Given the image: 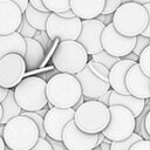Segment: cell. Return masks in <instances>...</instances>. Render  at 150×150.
Returning a JSON list of instances; mask_svg holds the SVG:
<instances>
[{
    "instance_id": "8992f818",
    "label": "cell",
    "mask_w": 150,
    "mask_h": 150,
    "mask_svg": "<svg viewBox=\"0 0 150 150\" xmlns=\"http://www.w3.org/2000/svg\"><path fill=\"white\" fill-rule=\"evenodd\" d=\"M52 62L60 73L76 75L88 64L89 55L77 41H64L57 45Z\"/></svg>"
},
{
    "instance_id": "7dc6e473",
    "label": "cell",
    "mask_w": 150,
    "mask_h": 150,
    "mask_svg": "<svg viewBox=\"0 0 150 150\" xmlns=\"http://www.w3.org/2000/svg\"><path fill=\"white\" fill-rule=\"evenodd\" d=\"M4 130H5V125L0 124V136H1V137L4 136Z\"/></svg>"
},
{
    "instance_id": "f907efd6",
    "label": "cell",
    "mask_w": 150,
    "mask_h": 150,
    "mask_svg": "<svg viewBox=\"0 0 150 150\" xmlns=\"http://www.w3.org/2000/svg\"><path fill=\"white\" fill-rule=\"evenodd\" d=\"M9 150H11V149H9Z\"/></svg>"
},
{
    "instance_id": "f35d334b",
    "label": "cell",
    "mask_w": 150,
    "mask_h": 150,
    "mask_svg": "<svg viewBox=\"0 0 150 150\" xmlns=\"http://www.w3.org/2000/svg\"><path fill=\"white\" fill-rule=\"evenodd\" d=\"M110 95H111V89H110V90H109L108 93H105V94H104L103 96H101V97H98V98H97V101L109 107V100H110Z\"/></svg>"
},
{
    "instance_id": "6da1fadb",
    "label": "cell",
    "mask_w": 150,
    "mask_h": 150,
    "mask_svg": "<svg viewBox=\"0 0 150 150\" xmlns=\"http://www.w3.org/2000/svg\"><path fill=\"white\" fill-rule=\"evenodd\" d=\"M47 98L50 108H74L82 97V89L75 75L57 73L47 81Z\"/></svg>"
},
{
    "instance_id": "d6986e66",
    "label": "cell",
    "mask_w": 150,
    "mask_h": 150,
    "mask_svg": "<svg viewBox=\"0 0 150 150\" xmlns=\"http://www.w3.org/2000/svg\"><path fill=\"white\" fill-rule=\"evenodd\" d=\"M9 54H18L22 57L26 54V40L18 32L0 35V60Z\"/></svg>"
},
{
    "instance_id": "c3c4849f",
    "label": "cell",
    "mask_w": 150,
    "mask_h": 150,
    "mask_svg": "<svg viewBox=\"0 0 150 150\" xmlns=\"http://www.w3.org/2000/svg\"><path fill=\"white\" fill-rule=\"evenodd\" d=\"M1 120H2V105L0 103V124H1Z\"/></svg>"
},
{
    "instance_id": "5b68a950",
    "label": "cell",
    "mask_w": 150,
    "mask_h": 150,
    "mask_svg": "<svg viewBox=\"0 0 150 150\" xmlns=\"http://www.w3.org/2000/svg\"><path fill=\"white\" fill-rule=\"evenodd\" d=\"M110 122L109 107L97 100L86 101L75 110L74 123L76 127L89 135H98L104 131Z\"/></svg>"
},
{
    "instance_id": "277c9868",
    "label": "cell",
    "mask_w": 150,
    "mask_h": 150,
    "mask_svg": "<svg viewBox=\"0 0 150 150\" xmlns=\"http://www.w3.org/2000/svg\"><path fill=\"white\" fill-rule=\"evenodd\" d=\"M47 82L39 76L25 77L15 88L14 97L22 111L36 112L48 104Z\"/></svg>"
},
{
    "instance_id": "d4e9b609",
    "label": "cell",
    "mask_w": 150,
    "mask_h": 150,
    "mask_svg": "<svg viewBox=\"0 0 150 150\" xmlns=\"http://www.w3.org/2000/svg\"><path fill=\"white\" fill-rule=\"evenodd\" d=\"M90 60H93V61H95V62H97V63H101L102 66H104L107 69H111L117 62H120L122 59H120V57H115V56H111L110 54H108L107 52H104V50H102V52H100V53H97V54H95V55H93L91 56V59Z\"/></svg>"
},
{
    "instance_id": "cb8c5ba5",
    "label": "cell",
    "mask_w": 150,
    "mask_h": 150,
    "mask_svg": "<svg viewBox=\"0 0 150 150\" xmlns=\"http://www.w3.org/2000/svg\"><path fill=\"white\" fill-rule=\"evenodd\" d=\"M48 12L54 14H62L70 9V0H42Z\"/></svg>"
},
{
    "instance_id": "7bdbcfd3",
    "label": "cell",
    "mask_w": 150,
    "mask_h": 150,
    "mask_svg": "<svg viewBox=\"0 0 150 150\" xmlns=\"http://www.w3.org/2000/svg\"><path fill=\"white\" fill-rule=\"evenodd\" d=\"M124 59H125V60H130V61H134V62H137V63H138L139 56H137V55H136V54H134V53H130V54H129V55H127Z\"/></svg>"
},
{
    "instance_id": "7a4b0ae2",
    "label": "cell",
    "mask_w": 150,
    "mask_h": 150,
    "mask_svg": "<svg viewBox=\"0 0 150 150\" xmlns=\"http://www.w3.org/2000/svg\"><path fill=\"white\" fill-rule=\"evenodd\" d=\"M149 15L145 7L137 1L123 2L114 13L112 25L117 33L127 38H137L146 29Z\"/></svg>"
},
{
    "instance_id": "603a6c76",
    "label": "cell",
    "mask_w": 150,
    "mask_h": 150,
    "mask_svg": "<svg viewBox=\"0 0 150 150\" xmlns=\"http://www.w3.org/2000/svg\"><path fill=\"white\" fill-rule=\"evenodd\" d=\"M52 13H43V12H40V11H36L34 7H32L30 5L27 7L26 12H25V16L27 19V21L29 22L30 26H33L36 30L39 32H42V30H46V27H47V21L49 19Z\"/></svg>"
},
{
    "instance_id": "e575fe53",
    "label": "cell",
    "mask_w": 150,
    "mask_h": 150,
    "mask_svg": "<svg viewBox=\"0 0 150 150\" xmlns=\"http://www.w3.org/2000/svg\"><path fill=\"white\" fill-rule=\"evenodd\" d=\"M130 150H150V141L142 139L137 143H135Z\"/></svg>"
},
{
    "instance_id": "ba28073f",
    "label": "cell",
    "mask_w": 150,
    "mask_h": 150,
    "mask_svg": "<svg viewBox=\"0 0 150 150\" xmlns=\"http://www.w3.org/2000/svg\"><path fill=\"white\" fill-rule=\"evenodd\" d=\"M82 28V20L79 18L63 19L57 14L52 13L48 21L46 32L49 39L53 41L57 39L60 42L77 41Z\"/></svg>"
},
{
    "instance_id": "d6a6232c",
    "label": "cell",
    "mask_w": 150,
    "mask_h": 150,
    "mask_svg": "<svg viewBox=\"0 0 150 150\" xmlns=\"http://www.w3.org/2000/svg\"><path fill=\"white\" fill-rule=\"evenodd\" d=\"M30 150H53L50 143L46 139V138H40L38 141V143L35 144V146Z\"/></svg>"
},
{
    "instance_id": "4316f807",
    "label": "cell",
    "mask_w": 150,
    "mask_h": 150,
    "mask_svg": "<svg viewBox=\"0 0 150 150\" xmlns=\"http://www.w3.org/2000/svg\"><path fill=\"white\" fill-rule=\"evenodd\" d=\"M23 39H34V36H35V34H36V29L33 27V26H30L29 25V22L27 21V19H26V16H25V14H23V16H22V22H21V25H20V27H19V29L16 30Z\"/></svg>"
},
{
    "instance_id": "ab89813d",
    "label": "cell",
    "mask_w": 150,
    "mask_h": 150,
    "mask_svg": "<svg viewBox=\"0 0 150 150\" xmlns=\"http://www.w3.org/2000/svg\"><path fill=\"white\" fill-rule=\"evenodd\" d=\"M144 127H145V130H146V132H148V135L150 136V110L146 112V115H145V117H144Z\"/></svg>"
},
{
    "instance_id": "74e56055",
    "label": "cell",
    "mask_w": 150,
    "mask_h": 150,
    "mask_svg": "<svg viewBox=\"0 0 150 150\" xmlns=\"http://www.w3.org/2000/svg\"><path fill=\"white\" fill-rule=\"evenodd\" d=\"M112 16H114V14L112 15H103V14H101L97 18V20L101 21L102 23H104V26H108V25L112 23Z\"/></svg>"
},
{
    "instance_id": "7c38bea8",
    "label": "cell",
    "mask_w": 150,
    "mask_h": 150,
    "mask_svg": "<svg viewBox=\"0 0 150 150\" xmlns=\"http://www.w3.org/2000/svg\"><path fill=\"white\" fill-rule=\"evenodd\" d=\"M105 26L97 19L94 20H82L81 34L77 42L83 46L88 55L93 56L103 50L102 47V34Z\"/></svg>"
},
{
    "instance_id": "60d3db41",
    "label": "cell",
    "mask_w": 150,
    "mask_h": 150,
    "mask_svg": "<svg viewBox=\"0 0 150 150\" xmlns=\"http://www.w3.org/2000/svg\"><path fill=\"white\" fill-rule=\"evenodd\" d=\"M60 16L63 18V19H73V18H76L75 14H74V12H73L71 9H69V11H67V12L60 14Z\"/></svg>"
},
{
    "instance_id": "ac0fdd59",
    "label": "cell",
    "mask_w": 150,
    "mask_h": 150,
    "mask_svg": "<svg viewBox=\"0 0 150 150\" xmlns=\"http://www.w3.org/2000/svg\"><path fill=\"white\" fill-rule=\"evenodd\" d=\"M137 62L122 59L120 62H117L109 71V84L111 90L116 91L117 94L122 95H129L127 87H125V76L128 70Z\"/></svg>"
},
{
    "instance_id": "83f0119b",
    "label": "cell",
    "mask_w": 150,
    "mask_h": 150,
    "mask_svg": "<svg viewBox=\"0 0 150 150\" xmlns=\"http://www.w3.org/2000/svg\"><path fill=\"white\" fill-rule=\"evenodd\" d=\"M138 64L141 67V70L148 76L150 77V45L142 52V54L139 55V60H138Z\"/></svg>"
},
{
    "instance_id": "7402d4cb",
    "label": "cell",
    "mask_w": 150,
    "mask_h": 150,
    "mask_svg": "<svg viewBox=\"0 0 150 150\" xmlns=\"http://www.w3.org/2000/svg\"><path fill=\"white\" fill-rule=\"evenodd\" d=\"M1 105H2V120H1L2 125H5L11 120H13L22 114V109L16 103L15 97H14V90H12V89L8 91L7 97L1 102Z\"/></svg>"
},
{
    "instance_id": "b9f144b4",
    "label": "cell",
    "mask_w": 150,
    "mask_h": 150,
    "mask_svg": "<svg viewBox=\"0 0 150 150\" xmlns=\"http://www.w3.org/2000/svg\"><path fill=\"white\" fill-rule=\"evenodd\" d=\"M8 89H5V88H2L1 86H0V103L7 97V95H8Z\"/></svg>"
},
{
    "instance_id": "f1b7e54d",
    "label": "cell",
    "mask_w": 150,
    "mask_h": 150,
    "mask_svg": "<svg viewBox=\"0 0 150 150\" xmlns=\"http://www.w3.org/2000/svg\"><path fill=\"white\" fill-rule=\"evenodd\" d=\"M122 4H123V1H121V0H105L102 14L103 15H112L120 8V6Z\"/></svg>"
},
{
    "instance_id": "484cf974",
    "label": "cell",
    "mask_w": 150,
    "mask_h": 150,
    "mask_svg": "<svg viewBox=\"0 0 150 150\" xmlns=\"http://www.w3.org/2000/svg\"><path fill=\"white\" fill-rule=\"evenodd\" d=\"M143 139V137L139 135V134H132L129 138H127V139H124V141H120V142H112L111 143V145H110V150H130L131 149V146L135 144V143H137V142H139V141H142Z\"/></svg>"
},
{
    "instance_id": "1f68e13d",
    "label": "cell",
    "mask_w": 150,
    "mask_h": 150,
    "mask_svg": "<svg viewBox=\"0 0 150 150\" xmlns=\"http://www.w3.org/2000/svg\"><path fill=\"white\" fill-rule=\"evenodd\" d=\"M138 4H141V5H143L144 7H145V9H146V12H148V15H149V22H148V27H146V29L143 32V36L144 38H148V39H150V0H141V1H137Z\"/></svg>"
},
{
    "instance_id": "ee69618b",
    "label": "cell",
    "mask_w": 150,
    "mask_h": 150,
    "mask_svg": "<svg viewBox=\"0 0 150 150\" xmlns=\"http://www.w3.org/2000/svg\"><path fill=\"white\" fill-rule=\"evenodd\" d=\"M48 110H49V109L46 107V108H43V109H41V110L36 111V114H38L39 116H41V117H43V118H45V116H46V114L48 112Z\"/></svg>"
},
{
    "instance_id": "8d00e7d4",
    "label": "cell",
    "mask_w": 150,
    "mask_h": 150,
    "mask_svg": "<svg viewBox=\"0 0 150 150\" xmlns=\"http://www.w3.org/2000/svg\"><path fill=\"white\" fill-rule=\"evenodd\" d=\"M49 143H50V145H52V148H53V150H67L66 149V146L63 145V143L62 142H57V141H54V139H50V138H46Z\"/></svg>"
},
{
    "instance_id": "44dd1931",
    "label": "cell",
    "mask_w": 150,
    "mask_h": 150,
    "mask_svg": "<svg viewBox=\"0 0 150 150\" xmlns=\"http://www.w3.org/2000/svg\"><path fill=\"white\" fill-rule=\"evenodd\" d=\"M26 40V54L23 56L27 70L39 68L45 60V49L35 39Z\"/></svg>"
},
{
    "instance_id": "4fadbf2b",
    "label": "cell",
    "mask_w": 150,
    "mask_h": 150,
    "mask_svg": "<svg viewBox=\"0 0 150 150\" xmlns=\"http://www.w3.org/2000/svg\"><path fill=\"white\" fill-rule=\"evenodd\" d=\"M74 117H75V110L73 108L69 109L50 108L43 118L47 137L57 142H62L63 130L69 122L74 121Z\"/></svg>"
},
{
    "instance_id": "30bf717a",
    "label": "cell",
    "mask_w": 150,
    "mask_h": 150,
    "mask_svg": "<svg viewBox=\"0 0 150 150\" xmlns=\"http://www.w3.org/2000/svg\"><path fill=\"white\" fill-rule=\"evenodd\" d=\"M26 70V63L21 55H6L0 60V86L8 90L15 88L23 80Z\"/></svg>"
},
{
    "instance_id": "ffe728a7",
    "label": "cell",
    "mask_w": 150,
    "mask_h": 150,
    "mask_svg": "<svg viewBox=\"0 0 150 150\" xmlns=\"http://www.w3.org/2000/svg\"><path fill=\"white\" fill-rule=\"evenodd\" d=\"M112 105H121V107L129 109L134 114V116L137 118L138 116L142 115L146 103H145V100H139V98H136L131 95L117 94L116 91L111 90V95H110V100H109V107H112Z\"/></svg>"
},
{
    "instance_id": "4dcf8cb0",
    "label": "cell",
    "mask_w": 150,
    "mask_h": 150,
    "mask_svg": "<svg viewBox=\"0 0 150 150\" xmlns=\"http://www.w3.org/2000/svg\"><path fill=\"white\" fill-rule=\"evenodd\" d=\"M34 39L43 47V49H47L48 48V46L50 45V42H53L50 39H49V36H48V34H47V32L46 30H42V32H36V34H35V36H34Z\"/></svg>"
},
{
    "instance_id": "5bb4252c",
    "label": "cell",
    "mask_w": 150,
    "mask_h": 150,
    "mask_svg": "<svg viewBox=\"0 0 150 150\" xmlns=\"http://www.w3.org/2000/svg\"><path fill=\"white\" fill-rule=\"evenodd\" d=\"M62 143L67 150H94L98 143V135H89L81 131L74 121L69 122L62 134Z\"/></svg>"
},
{
    "instance_id": "2e32d148",
    "label": "cell",
    "mask_w": 150,
    "mask_h": 150,
    "mask_svg": "<svg viewBox=\"0 0 150 150\" xmlns=\"http://www.w3.org/2000/svg\"><path fill=\"white\" fill-rule=\"evenodd\" d=\"M22 16L13 0H0V35L15 33L22 22Z\"/></svg>"
},
{
    "instance_id": "52a82bcc",
    "label": "cell",
    "mask_w": 150,
    "mask_h": 150,
    "mask_svg": "<svg viewBox=\"0 0 150 150\" xmlns=\"http://www.w3.org/2000/svg\"><path fill=\"white\" fill-rule=\"evenodd\" d=\"M109 111L110 122L102 132L107 139L111 142H120L135 134L136 117L129 109L121 105H112L109 107Z\"/></svg>"
},
{
    "instance_id": "f6af8a7d",
    "label": "cell",
    "mask_w": 150,
    "mask_h": 150,
    "mask_svg": "<svg viewBox=\"0 0 150 150\" xmlns=\"http://www.w3.org/2000/svg\"><path fill=\"white\" fill-rule=\"evenodd\" d=\"M100 146H101V150H110V145L107 144V143H104V142H103Z\"/></svg>"
},
{
    "instance_id": "8fae6325",
    "label": "cell",
    "mask_w": 150,
    "mask_h": 150,
    "mask_svg": "<svg viewBox=\"0 0 150 150\" xmlns=\"http://www.w3.org/2000/svg\"><path fill=\"white\" fill-rule=\"evenodd\" d=\"M75 77L80 82L82 89V96L84 97L86 101L97 100L98 97L103 96L105 93H108L111 89L109 81L98 76L88 66H86L79 74H76Z\"/></svg>"
},
{
    "instance_id": "d590c367",
    "label": "cell",
    "mask_w": 150,
    "mask_h": 150,
    "mask_svg": "<svg viewBox=\"0 0 150 150\" xmlns=\"http://www.w3.org/2000/svg\"><path fill=\"white\" fill-rule=\"evenodd\" d=\"M13 1H14V4L19 7V9L21 11V13L25 14L27 7L29 6V1H28V0H13Z\"/></svg>"
},
{
    "instance_id": "9c48e42d",
    "label": "cell",
    "mask_w": 150,
    "mask_h": 150,
    "mask_svg": "<svg viewBox=\"0 0 150 150\" xmlns=\"http://www.w3.org/2000/svg\"><path fill=\"white\" fill-rule=\"evenodd\" d=\"M136 46V38H127L117 33L114 25L105 26L102 34V47L103 50L111 56L124 59L127 55L134 52Z\"/></svg>"
},
{
    "instance_id": "3957f363",
    "label": "cell",
    "mask_w": 150,
    "mask_h": 150,
    "mask_svg": "<svg viewBox=\"0 0 150 150\" xmlns=\"http://www.w3.org/2000/svg\"><path fill=\"white\" fill-rule=\"evenodd\" d=\"M2 138L11 150H30L40 139V131L33 120L20 115L5 124Z\"/></svg>"
},
{
    "instance_id": "681fc988",
    "label": "cell",
    "mask_w": 150,
    "mask_h": 150,
    "mask_svg": "<svg viewBox=\"0 0 150 150\" xmlns=\"http://www.w3.org/2000/svg\"><path fill=\"white\" fill-rule=\"evenodd\" d=\"M5 150H9V149H8V148H7V146H6V149H5Z\"/></svg>"
},
{
    "instance_id": "e0dca14e",
    "label": "cell",
    "mask_w": 150,
    "mask_h": 150,
    "mask_svg": "<svg viewBox=\"0 0 150 150\" xmlns=\"http://www.w3.org/2000/svg\"><path fill=\"white\" fill-rule=\"evenodd\" d=\"M104 4L105 0H70V9L80 20H94L102 14Z\"/></svg>"
},
{
    "instance_id": "9a60e30c",
    "label": "cell",
    "mask_w": 150,
    "mask_h": 150,
    "mask_svg": "<svg viewBox=\"0 0 150 150\" xmlns=\"http://www.w3.org/2000/svg\"><path fill=\"white\" fill-rule=\"evenodd\" d=\"M125 87L129 95L139 98H150V77H148L142 70L138 63H135L127 73Z\"/></svg>"
},
{
    "instance_id": "836d02e7",
    "label": "cell",
    "mask_w": 150,
    "mask_h": 150,
    "mask_svg": "<svg viewBox=\"0 0 150 150\" xmlns=\"http://www.w3.org/2000/svg\"><path fill=\"white\" fill-rule=\"evenodd\" d=\"M29 5L32 7H34L36 11H40V12H43V13H48V9L46 8V6H45L42 0H29Z\"/></svg>"
},
{
    "instance_id": "f546056e",
    "label": "cell",
    "mask_w": 150,
    "mask_h": 150,
    "mask_svg": "<svg viewBox=\"0 0 150 150\" xmlns=\"http://www.w3.org/2000/svg\"><path fill=\"white\" fill-rule=\"evenodd\" d=\"M150 45V39L148 38H144L143 35H138L136 38V46L134 48V54H136L137 56H139L142 54V52Z\"/></svg>"
},
{
    "instance_id": "bcb514c9",
    "label": "cell",
    "mask_w": 150,
    "mask_h": 150,
    "mask_svg": "<svg viewBox=\"0 0 150 150\" xmlns=\"http://www.w3.org/2000/svg\"><path fill=\"white\" fill-rule=\"evenodd\" d=\"M6 149V144H5V141L4 138L0 136V150H5Z\"/></svg>"
}]
</instances>
